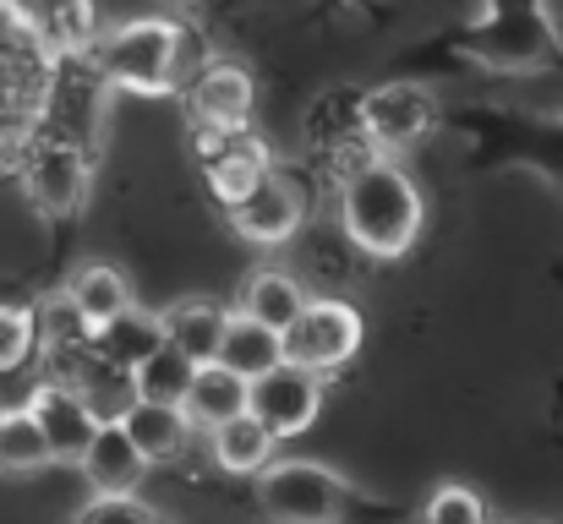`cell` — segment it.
I'll list each match as a JSON object with an SVG mask.
<instances>
[{"instance_id": "obj_2", "label": "cell", "mask_w": 563, "mask_h": 524, "mask_svg": "<svg viewBox=\"0 0 563 524\" xmlns=\"http://www.w3.org/2000/svg\"><path fill=\"white\" fill-rule=\"evenodd\" d=\"M181 44L187 33L165 16H137L126 27H115L104 44H99V77L121 93H170L176 82V66H181Z\"/></svg>"}, {"instance_id": "obj_7", "label": "cell", "mask_w": 563, "mask_h": 524, "mask_svg": "<svg viewBox=\"0 0 563 524\" xmlns=\"http://www.w3.org/2000/svg\"><path fill=\"white\" fill-rule=\"evenodd\" d=\"M22 404H27V415L38 421V432H44L55 465H77L82 448H88L93 432H99V415L88 410V399H82L71 382H60V377H38Z\"/></svg>"}, {"instance_id": "obj_1", "label": "cell", "mask_w": 563, "mask_h": 524, "mask_svg": "<svg viewBox=\"0 0 563 524\" xmlns=\"http://www.w3.org/2000/svg\"><path fill=\"white\" fill-rule=\"evenodd\" d=\"M340 230L351 235L356 252H367L377 263L405 257L416 246V235H421V191H416V180L399 170L388 154L356 165L340 180Z\"/></svg>"}, {"instance_id": "obj_10", "label": "cell", "mask_w": 563, "mask_h": 524, "mask_svg": "<svg viewBox=\"0 0 563 524\" xmlns=\"http://www.w3.org/2000/svg\"><path fill=\"white\" fill-rule=\"evenodd\" d=\"M202 170H208V191L224 208H235L274 165H268V148L246 126H235V132H208V165Z\"/></svg>"}, {"instance_id": "obj_9", "label": "cell", "mask_w": 563, "mask_h": 524, "mask_svg": "<svg viewBox=\"0 0 563 524\" xmlns=\"http://www.w3.org/2000/svg\"><path fill=\"white\" fill-rule=\"evenodd\" d=\"M301 219H307V197H301V186L296 180H285V175H263L235 208H230V224H235V235H246L252 246H285L296 230H301Z\"/></svg>"}, {"instance_id": "obj_11", "label": "cell", "mask_w": 563, "mask_h": 524, "mask_svg": "<svg viewBox=\"0 0 563 524\" xmlns=\"http://www.w3.org/2000/svg\"><path fill=\"white\" fill-rule=\"evenodd\" d=\"M121 426H126V437L137 443V454L148 459V470H154V465H181L187 448L197 443V426H191V415L181 410V404H148V399H132L126 415H121Z\"/></svg>"}, {"instance_id": "obj_6", "label": "cell", "mask_w": 563, "mask_h": 524, "mask_svg": "<svg viewBox=\"0 0 563 524\" xmlns=\"http://www.w3.org/2000/svg\"><path fill=\"white\" fill-rule=\"evenodd\" d=\"M246 410L274 432V443L301 437V432L318 421V410H323V377L307 371V366H296V360H279L274 371L252 377V388H246Z\"/></svg>"}, {"instance_id": "obj_4", "label": "cell", "mask_w": 563, "mask_h": 524, "mask_svg": "<svg viewBox=\"0 0 563 524\" xmlns=\"http://www.w3.org/2000/svg\"><path fill=\"white\" fill-rule=\"evenodd\" d=\"M362 334L367 328H362V312L351 301H340V296H307V306L296 312V323L279 339H285V360L329 377V371H340V366L356 360Z\"/></svg>"}, {"instance_id": "obj_5", "label": "cell", "mask_w": 563, "mask_h": 524, "mask_svg": "<svg viewBox=\"0 0 563 524\" xmlns=\"http://www.w3.org/2000/svg\"><path fill=\"white\" fill-rule=\"evenodd\" d=\"M438 121V99L421 82H383L356 99V132L367 137L373 154H405L421 143Z\"/></svg>"}, {"instance_id": "obj_15", "label": "cell", "mask_w": 563, "mask_h": 524, "mask_svg": "<svg viewBox=\"0 0 563 524\" xmlns=\"http://www.w3.org/2000/svg\"><path fill=\"white\" fill-rule=\"evenodd\" d=\"M274 432L252 415V410H241V415H230L224 426H213L208 432V454H213V470H224V476H235V481H252L268 459H274Z\"/></svg>"}, {"instance_id": "obj_25", "label": "cell", "mask_w": 563, "mask_h": 524, "mask_svg": "<svg viewBox=\"0 0 563 524\" xmlns=\"http://www.w3.org/2000/svg\"><path fill=\"white\" fill-rule=\"evenodd\" d=\"M421 524H487V503H482V492H471L465 481H443V487L427 498Z\"/></svg>"}, {"instance_id": "obj_14", "label": "cell", "mask_w": 563, "mask_h": 524, "mask_svg": "<svg viewBox=\"0 0 563 524\" xmlns=\"http://www.w3.org/2000/svg\"><path fill=\"white\" fill-rule=\"evenodd\" d=\"M60 296H66L71 312L88 323V334H99L104 323H115L121 312L137 306V301H132V279H126L121 268H110V263H82V268L66 279Z\"/></svg>"}, {"instance_id": "obj_22", "label": "cell", "mask_w": 563, "mask_h": 524, "mask_svg": "<svg viewBox=\"0 0 563 524\" xmlns=\"http://www.w3.org/2000/svg\"><path fill=\"white\" fill-rule=\"evenodd\" d=\"M165 339V328H159V317L154 312H121L115 323H104L99 334H93V355L99 360H110V366H121V371H132L148 349Z\"/></svg>"}, {"instance_id": "obj_20", "label": "cell", "mask_w": 563, "mask_h": 524, "mask_svg": "<svg viewBox=\"0 0 563 524\" xmlns=\"http://www.w3.org/2000/svg\"><path fill=\"white\" fill-rule=\"evenodd\" d=\"M213 360L252 382V377H263V371H274V366L285 360V339H279L274 328H263V323H252V317L230 312L224 339H219V355H213Z\"/></svg>"}, {"instance_id": "obj_8", "label": "cell", "mask_w": 563, "mask_h": 524, "mask_svg": "<svg viewBox=\"0 0 563 524\" xmlns=\"http://www.w3.org/2000/svg\"><path fill=\"white\" fill-rule=\"evenodd\" d=\"M88 159L71 143H38L33 159L22 165V197L44 213V219H71L88 202Z\"/></svg>"}, {"instance_id": "obj_21", "label": "cell", "mask_w": 563, "mask_h": 524, "mask_svg": "<svg viewBox=\"0 0 563 524\" xmlns=\"http://www.w3.org/2000/svg\"><path fill=\"white\" fill-rule=\"evenodd\" d=\"M49 465H55V454H49L38 421L27 415V404H0V476H33Z\"/></svg>"}, {"instance_id": "obj_16", "label": "cell", "mask_w": 563, "mask_h": 524, "mask_svg": "<svg viewBox=\"0 0 563 524\" xmlns=\"http://www.w3.org/2000/svg\"><path fill=\"white\" fill-rule=\"evenodd\" d=\"M224 323H230V306H219V301H202V296H187V301H176V306H165V312H159L165 345H176L181 355H191L197 366L219 355Z\"/></svg>"}, {"instance_id": "obj_19", "label": "cell", "mask_w": 563, "mask_h": 524, "mask_svg": "<svg viewBox=\"0 0 563 524\" xmlns=\"http://www.w3.org/2000/svg\"><path fill=\"white\" fill-rule=\"evenodd\" d=\"M126 377H132V399H148V404H187L191 377H197V360L159 339V345L148 349Z\"/></svg>"}, {"instance_id": "obj_3", "label": "cell", "mask_w": 563, "mask_h": 524, "mask_svg": "<svg viewBox=\"0 0 563 524\" xmlns=\"http://www.w3.org/2000/svg\"><path fill=\"white\" fill-rule=\"evenodd\" d=\"M252 481L268 524H334L345 514V481L318 459H268Z\"/></svg>"}, {"instance_id": "obj_13", "label": "cell", "mask_w": 563, "mask_h": 524, "mask_svg": "<svg viewBox=\"0 0 563 524\" xmlns=\"http://www.w3.org/2000/svg\"><path fill=\"white\" fill-rule=\"evenodd\" d=\"M191 115H197L202 132H235V126H246V115H252V77L241 66H230V60L208 66L197 77V88H191Z\"/></svg>"}, {"instance_id": "obj_18", "label": "cell", "mask_w": 563, "mask_h": 524, "mask_svg": "<svg viewBox=\"0 0 563 524\" xmlns=\"http://www.w3.org/2000/svg\"><path fill=\"white\" fill-rule=\"evenodd\" d=\"M301 306H307L301 279H296V274H279V268H263V274H252V279L241 285V306H235V312L252 317V323H263V328H274V334H285Z\"/></svg>"}, {"instance_id": "obj_17", "label": "cell", "mask_w": 563, "mask_h": 524, "mask_svg": "<svg viewBox=\"0 0 563 524\" xmlns=\"http://www.w3.org/2000/svg\"><path fill=\"white\" fill-rule=\"evenodd\" d=\"M246 377H235L230 366H219V360H202L197 366V377H191V393H187V410L191 426L197 432H213V426H224L230 415H241L246 410Z\"/></svg>"}, {"instance_id": "obj_24", "label": "cell", "mask_w": 563, "mask_h": 524, "mask_svg": "<svg viewBox=\"0 0 563 524\" xmlns=\"http://www.w3.org/2000/svg\"><path fill=\"white\" fill-rule=\"evenodd\" d=\"M71 524H159V509L143 503L137 492H93Z\"/></svg>"}, {"instance_id": "obj_12", "label": "cell", "mask_w": 563, "mask_h": 524, "mask_svg": "<svg viewBox=\"0 0 563 524\" xmlns=\"http://www.w3.org/2000/svg\"><path fill=\"white\" fill-rule=\"evenodd\" d=\"M77 470H82V481H88L93 492H137L143 476H148V459L137 454V443L126 437L121 421H99V432H93V443L82 448Z\"/></svg>"}, {"instance_id": "obj_23", "label": "cell", "mask_w": 563, "mask_h": 524, "mask_svg": "<svg viewBox=\"0 0 563 524\" xmlns=\"http://www.w3.org/2000/svg\"><path fill=\"white\" fill-rule=\"evenodd\" d=\"M27 360H38V317L33 306L0 301V377L22 371Z\"/></svg>"}]
</instances>
